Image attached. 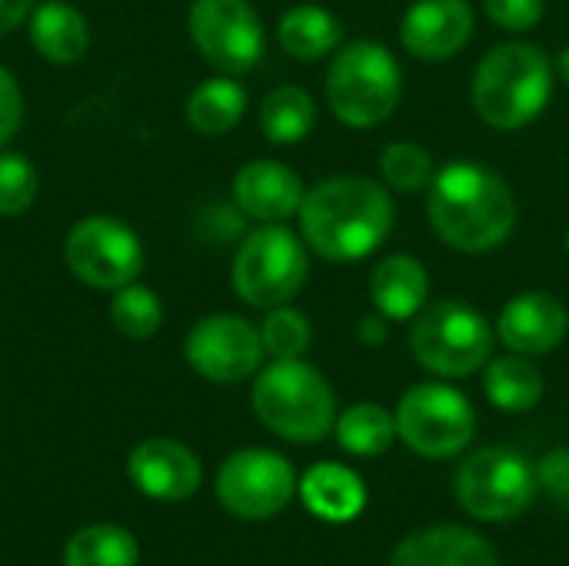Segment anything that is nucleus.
I'll return each instance as SVG.
<instances>
[{
  "label": "nucleus",
  "mask_w": 569,
  "mask_h": 566,
  "mask_svg": "<svg viewBox=\"0 0 569 566\" xmlns=\"http://www.w3.org/2000/svg\"><path fill=\"white\" fill-rule=\"evenodd\" d=\"M537 480L557 497L569 500V450H553L543 457V464L537 467Z\"/></svg>",
  "instance_id": "34"
},
{
  "label": "nucleus",
  "mask_w": 569,
  "mask_h": 566,
  "mask_svg": "<svg viewBox=\"0 0 569 566\" xmlns=\"http://www.w3.org/2000/svg\"><path fill=\"white\" fill-rule=\"evenodd\" d=\"M33 50L57 67L80 63L90 50V27L87 17L67 0H40L27 20Z\"/></svg>",
  "instance_id": "19"
},
{
  "label": "nucleus",
  "mask_w": 569,
  "mask_h": 566,
  "mask_svg": "<svg viewBox=\"0 0 569 566\" xmlns=\"http://www.w3.org/2000/svg\"><path fill=\"white\" fill-rule=\"evenodd\" d=\"M303 180L280 160H250L233 177V203L257 224H283L300 214Z\"/></svg>",
  "instance_id": "17"
},
{
  "label": "nucleus",
  "mask_w": 569,
  "mask_h": 566,
  "mask_svg": "<svg viewBox=\"0 0 569 566\" xmlns=\"http://www.w3.org/2000/svg\"><path fill=\"white\" fill-rule=\"evenodd\" d=\"M127 474L133 487L160 504L190 500L203 484V467L190 447L170 437H150L130 450Z\"/></svg>",
  "instance_id": "14"
},
{
  "label": "nucleus",
  "mask_w": 569,
  "mask_h": 566,
  "mask_svg": "<svg viewBox=\"0 0 569 566\" xmlns=\"http://www.w3.org/2000/svg\"><path fill=\"white\" fill-rule=\"evenodd\" d=\"M340 447L353 457H380L397 437V417L377 404H357L343 410L333 424Z\"/></svg>",
  "instance_id": "27"
},
{
  "label": "nucleus",
  "mask_w": 569,
  "mask_h": 566,
  "mask_svg": "<svg viewBox=\"0 0 569 566\" xmlns=\"http://www.w3.org/2000/svg\"><path fill=\"white\" fill-rule=\"evenodd\" d=\"M473 37V10L463 0H417L400 23V43L417 60H450Z\"/></svg>",
  "instance_id": "15"
},
{
  "label": "nucleus",
  "mask_w": 569,
  "mask_h": 566,
  "mask_svg": "<svg viewBox=\"0 0 569 566\" xmlns=\"http://www.w3.org/2000/svg\"><path fill=\"white\" fill-rule=\"evenodd\" d=\"M243 113H247V90L230 73L200 80L183 103L187 123L203 137L230 133L243 120Z\"/></svg>",
  "instance_id": "22"
},
{
  "label": "nucleus",
  "mask_w": 569,
  "mask_h": 566,
  "mask_svg": "<svg viewBox=\"0 0 569 566\" xmlns=\"http://www.w3.org/2000/svg\"><path fill=\"white\" fill-rule=\"evenodd\" d=\"M297 494V474L277 450L250 447L230 454L217 470V500L240 520H267Z\"/></svg>",
  "instance_id": "12"
},
{
  "label": "nucleus",
  "mask_w": 569,
  "mask_h": 566,
  "mask_svg": "<svg viewBox=\"0 0 569 566\" xmlns=\"http://www.w3.org/2000/svg\"><path fill=\"white\" fill-rule=\"evenodd\" d=\"M380 173H383L387 187H393L400 193H417V190H427L433 183L437 160L430 157L427 147L397 140L380 153Z\"/></svg>",
  "instance_id": "29"
},
{
  "label": "nucleus",
  "mask_w": 569,
  "mask_h": 566,
  "mask_svg": "<svg viewBox=\"0 0 569 566\" xmlns=\"http://www.w3.org/2000/svg\"><path fill=\"white\" fill-rule=\"evenodd\" d=\"M63 264L83 287L113 294L140 277L147 254L130 224L110 214H90L67 230Z\"/></svg>",
  "instance_id": "9"
},
{
  "label": "nucleus",
  "mask_w": 569,
  "mask_h": 566,
  "mask_svg": "<svg viewBox=\"0 0 569 566\" xmlns=\"http://www.w3.org/2000/svg\"><path fill=\"white\" fill-rule=\"evenodd\" d=\"M487 17L510 33L533 30L543 20V0H483Z\"/></svg>",
  "instance_id": "32"
},
{
  "label": "nucleus",
  "mask_w": 569,
  "mask_h": 566,
  "mask_svg": "<svg viewBox=\"0 0 569 566\" xmlns=\"http://www.w3.org/2000/svg\"><path fill=\"white\" fill-rule=\"evenodd\" d=\"M260 340H263V350L273 360H297V357L307 354V347L313 340V330H310L307 314L293 310L290 304H280V307L267 310V317L260 324Z\"/></svg>",
  "instance_id": "30"
},
{
  "label": "nucleus",
  "mask_w": 569,
  "mask_h": 566,
  "mask_svg": "<svg viewBox=\"0 0 569 566\" xmlns=\"http://www.w3.org/2000/svg\"><path fill=\"white\" fill-rule=\"evenodd\" d=\"M370 297L380 317L387 320H410L427 307L430 277L427 267L410 254L383 257L370 277Z\"/></svg>",
  "instance_id": "20"
},
{
  "label": "nucleus",
  "mask_w": 569,
  "mask_h": 566,
  "mask_svg": "<svg viewBox=\"0 0 569 566\" xmlns=\"http://www.w3.org/2000/svg\"><path fill=\"white\" fill-rule=\"evenodd\" d=\"M300 497L313 517H320L327 524H347L363 510L367 487L343 464H317L303 474Z\"/></svg>",
  "instance_id": "21"
},
{
  "label": "nucleus",
  "mask_w": 569,
  "mask_h": 566,
  "mask_svg": "<svg viewBox=\"0 0 569 566\" xmlns=\"http://www.w3.org/2000/svg\"><path fill=\"white\" fill-rule=\"evenodd\" d=\"M40 190V173L27 153L0 150V217H23Z\"/></svg>",
  "instance_id": "31"
},
{
  "label": "nucleus",
  "mask_w": 569,
  "mask_h": 566,
  "mask_svg": "<svg viewBox=\"0 0 569 566\" xmlns=\"http://www.w3.org/2000/svg\"><path fill=\"white\" fill-rule=\"evenodd\" d=\"M307 244L283 224H260L233 254L230 284L247 307L270 310L290 304L307 284Z\"/></svg>",
  "instance_id": "6"
},
{
  "label": "nucleus",
  "mask_w": 569,
  "mask_h": 566,
  "mask_svg": "<svg viewBox=\"0 0 569 566\" xmlns=\"http://www.w3.org/2000/svg\"><path fill=\"white\" fill-rule=\"evenodd\" d=\"M23 127V90L17 77L0 63V147H7Z\"/></svg>",
  "instance_id": "33"
},
{
  "label": "nucleus",
  "mask_w": 569,
  "mask_h": 566,
  "mask_svg": "<svg viewBox=\"0 0 569 566\" xmlns=\"http://www.w3.org/2000/svg\"><path fill=\"white\" fill-rule=\"evenodd\" d=\"M260 327L237 314H210L187 334L183 357L210 384H240L263 364Z\"/></svg>",
  "instance_id": "13"
},
{
  "label": "nucleus",
  "mask_w": 569,
  "mask_h": 566,
  "mask_svg": "<svg viewBox=\"0 0 569 566\" xmlns=\"http://www.w3.org/2000/svg\"><path fill=\"white\" fill-rule=\"evenodd\" d=\"M187 30L197 53L220 73H247L263 60L267 33L250 0H193Z\"/></svg>",
  "instance_id": "11"
},
{
  "label": "nucleus",
  "mask_w": 569,
  "mask_h": 566,
  "mask_svg": "<svg viewBox=\"0 0 569 566\" xmlns=\"http://www.w3.org/2000/svg\"><path fill=\"white\" fill-rule=\"evenodd\" d=\"M300 237L323 260H363L393 230V200L367 177H330L303 193Z\"/></svg>",
  "instance_id": "2"
},
{
  "label": "nucleus",
  "mask_w": 569,
  "mask_h": 566,
  "mask_svg": "<svg viewBox=\"0 0 569 566\" xmlns=\"http://www.w3.org/2000/svg\"><path fill=\"white\" fill-rule=\"evenodd\" d=\"M403 93L397 57L373 40L347 43L327 70V103L347 127H377L390 120Z\"/></svg>",
  "instance_id": "5"
},
{
  "label": "nucleus",
  "mask_w": 569,
  "mask_h": 566,
  "mask_svg": "<svg viewBox=\"0 0 569 566\" xmlns=\"http://www.w3.org/2000/svg\"><path fill=\"white\" fill-rule=\"evenodd\" d=\"M37 3L40 0H0V37L13 33L20 23H27Z\"/></svg>",
  "instance_id": "35"
},
{
  "label": "nucleus",
  "mask_w": 569,
  "mask_h": 566,
  "mask_svg": "<svg viewBox=\"0 0 569 566\" xmlns=\"http://www.w3.org/2000/svg\"><path fill=\"white\" fill-rule=\"evenodd\" d=\"M483 390L493 407L507 414H527L543 400V377L527 357L510 354V357L487 360Z\"/></svg>",
  "instance_id": "25"
},
{
  "label": "nucleus",
  "mask_w": 569,
  "mask_h": 566,
  "mask_svg": "<svg viewBox=\"0 0 569 566\" xmlns=\"http://www.w3.org/2000/svg\"><path fill=\"white\" fill-rule=\"evenodd\" d=\"M313 123H317V103L297 83L273 87L260 103V130L277 147H293L307 140Z\"/></svg>",
  "instance_id": "24"
},
{
  "label": "nucleus",
  "mask_w": 569,
  "mask_h": 566,
  "mask_svg": "<svg viewBox=\"0 0 569 566\" xmlns=\"http://www.w3.org/2000/svg\"><path fill=\"white\" fill-rule=\"evenodd\" d=\"M453 490H457V504L470 517L487 524H510L530 510L540 480H537V467L523 454L510 447H487L463 460Z\"/></svg>",
  "instance_id": "8"
},
{
  "label": "nucleus",
  "mask_w": 569,
  "mask_h": 566,
  "mask_svg": "<svg viewBox=\"0 0 569 566\" xmlns=\"http://www.w3.org/2000/svg\"><path fill=\"white\" fill-rule=\"evenodd\" d=\"M569 330L567 307L547 290L517 294L497 320V334L510 354L520 357H543L553 354Z\"/></svg>",
  "instance_id": "16"
},
{
  "label": "nucleus",
  "mask_w": 569,
  "mask_h": 566,
  "mask_svg": "<svg viewBox=\"0 0 569 566\" xmlns=\"http://www.w3.org/2000/svg\"><path fill=\"white\" fill-rule=\"evenodd\" d=\"M387 317H367L363 324H360V337H363V344H383L387 340V324H383Z\"/></svg>",
  "instance_id": "36"
},
{
  "label": "nucleus",
  "mask_w": 569,
  "mask_h": 566,
  "mask_svg": "<svg viewBox=\"0 0 569 566\" xmlns=\"http://www.w3.org/2000/svg\"><path fill=\"white\" fill-rule=\"evenodd\" d=\"M390 566H500V560L480 534L443 524L403 537Z\"/></svg>",
  "instance_id": "18"
},
{
  "label": "nucleus",
  "mask_w": 569,
  "mask_h": 566,
  "mask_svg": "<svg viewBox=\"0 0 569 566\" xmlns=\"http://www.w3.org/2000/svg\"><path fill=\"white\" fill-rule=\"evenodd\" d=\"M410 350L417 364L437 377H470L487 367L493 330L477 307L463 300H437L420 310L410 330Z\"/></svg>",
  "instance_id": "7"
},
{
  "label": "nucleus",
  "mask_w": 569,
  "mask_h": 566,
  "mask_svg": "<svg viewBox=\"0 0 569 566\" xmlns=\"http://www.w3.org/2000/svg\"><path fill=\"white\" fill-rule=\"evenodd\" d=\"M553 93V63L537 43H500L473 73V107L497 130L533 123Z\"/></svg>",
  "instance_id": "3"
},
{
  "label": "nucleus",
  "mask_w": 569,
  "mask_h": 566,
  "mask_svg": "<svg viewBox=\"0 0 569 566\" xmlns=\"http://www.w3.org/2000/svg\"><path fill=\"white\" fill-rule=\"evenodd\" d=\"M110 324L120 337L127 340H150L160 327H163V304L160 297L143 287V284H127L120 290H113L110 297Z\"/></svg>",
  "instance_id": "28"
},
{
  "label": "nucleus",
  "mask_w": 569,
  "mask_h": 566,
  "mask_svg": "<svg viewBox=\"0 0 569 566\" xmlns=\"http://www.w3.org/2000/svg\"><path fill=\"white\" fill-rule=\"evenodd\" d=\"M427 214L437 237L463 254L497 250L517 227V200L507 180L477 160H453L427 187Z\"/></svg>",
  "instance_id": "1"
},
{
  "label": "nucleus",
  "mask_w": 569,
  "mask_h": 566,
  "mask_svg": "<svg viewBox=\"0 0 569 566\" xmlns=\"http://www.w3.org/2000/svg\"><path fill=\"white\" fill-rule=\"evenodd\" d=\"M557 67H560L563 80H567V83H569V47H563V53L557 57Z\"/></svg>",
  "instance_id": "37"
},
{
  "label": "nucleus",
  "mask_w": 569,
  "mask_h": 566,
  "mask_svg": "<svg viewBox=\"0 0 569 566\" xmlns=\"http://www.w3.org/2000/svg\"><path fill=\"white\" fill-rule=\"evenodd\" d=\"M567 254H569V234H567Z\"/></svg>",
  "instance_id": "38"
},
{
  "label": "nucleus",
  "mask_w": 569,
  "mask_h": 566,
  "mask_svg": "<svg viewBox=\"0 0 569 566\" xmlns=\"http://www.w3.org/2000/svg\"><path fill=\"white\" fill-rule=\"evenodd\" d=\"M397 437L420 457H457L477 430L473 404L447 384H417L400 397Z\"/></svg>",
  "instance_id": "10"
},
{
  "label": "nucleus",
  "mask_w": 569,
  "mask_h": 566,
  "mask_svg": "<svg viewBox=\"0 0 569 566\" xmlns=\"http://www.w3.org/2000/svg\"><path fill=\"white\" fill-rule=\"evenodd\" d=\"M340 37H343L340 20L317 3L290 7L277 23V40H280L283 53H290L293 60H303V63L327 57L340 43Z\"/></svg>",
  "instance_id": "23"
},
{
  "label": "nucleus",
  "mask_w": 569,
  "mask_h": 566,
  "mask_svg": "<svg viewBox=\"0 0 569 566\" xmlns=\"http://www.w3.org/2000/svg\"><path fill=\"white\" fill-rule=\"evenodd\" d=\"M250 404L257 420L290 444H320L337 424L333 387L303 357L263 367L253 380Z\"/></svg>",
  "instance_id": "4"
},
{
  "label": "nucleus",
  "mask_w": 569,
  "mask_h": 566,
  "mask_svg": "<svg viewBox=\"0 0 569 566\" xmlns=\"http://www.w3.org/2000/svg\"><path fill=\"white\" fill-rule=\"evenodd\" d=\"M137 537L117 524H90L63 547V566H137Z\"/></svg>",
  "instance_id": "26"
}]
</instances>
